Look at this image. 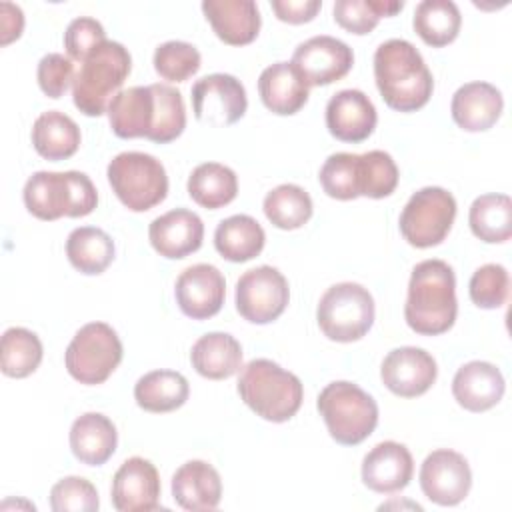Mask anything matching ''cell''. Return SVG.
<instances>
[{"mask_svg":"<svg viewBox=\"0 0 512 512\" xmlns=\"http://www.w3.org/2000/svg\"><path fill=\"white\" fill-rule=\"evenodd\" d=\"M374 78L382 100L398 112L420 110L434 90L432 72L422 54L402 38H390L376 48Z\"/></svg>","mask_w":512,"mask_h":512,"instance_id":"obj_1","label":"cell"},{"mask_svg":"<svg viewBox=\"0 0 512 512\" xmlns=\"http://www.w3.org/2000/svg\"><path fill=\"white\" fill-rule=\"evenodd\" d=\"M458 314L456 276L444 260H422L414 266L404 304L406 324L422 336L448 332Z\"/></svg>","mask_w":512,"mask_h":512,"instance_id":"obj_2","label":"cell"},{"mask_svg":"<svg viewBox=\"0 0 512 512\" xmlns=\"http://www.w3.org/2000/svg\"><path fill=\"white\" fill-rule=\"evenodd\" d=\"M238 394L256 416L268 422H286L300 410L304 388L296 374L268 358H256L242 368Z\"/></svg>","mask_w":512,"mask_h":512,"instance_id":"obj_3","label":"cell"},{"mask_svg":"<svg viewBox=\"0 0 512 512\" xmlns=\"http://www.w3.org/2000/svg\"><path fill=\"white\" fill-rule=\"evenodd\" d=\"M24 204L40 220L88 216L98 204L92 180L78 170L34 172L24 184Z\"/></svg>","mask_w":512,"mask_h":512,"instance_id":"obj_4","label":"cell"},{"mask_svg":"<svg viewBox=\"0 0 512 512\" xmlns=\"http://www.w3.org/2000/svg\"><path fill=\"white\" fill-rule=\"evenodd\" d=\"M132 70L130 52L114 40L92 50L72 82L74 106L86 116H102Z\"/></svg>","mask_w":512,"mask_h":512,"instance_id":"obj_5","label":"cell"},{"mask_svg":"<svg viewBox=\"0 0 512 512\" xmlns=\"http://www.w3.org/2000/svg\"><path fill=\"white\" fill-rule=\"evenodd\" d=\"M316 406L330 436L344 446L360 444L378 424L376 400L354 382H330L318 394Z\"/></svg>","mask_w":512,"mask_h":512,"instance_id":"obj_6","label":"cell"},{"mask_svg":"<svg viewBox=\"0 0 512 512\" xmlns=\"http://www.w3.org/2000/svg\"><path fill=\"white\" fill-rule=\"evenodd\" d=\"M106 174L116 198L132 212H146L168 194L166 170L152 154L120 152L110 160Z\"/></svg>","mask_w":512,"mask_h":512,"instance_id":"obj_7","label":"cell"},{"mask_svg":"<svg viewBox=\"0 0 512 512\" xmlns=\"http://www.w3.org/2000/svg\"><path fill=\"white\" fill-rule=\"evenodd\" d=\"M316 320L326 338L334 342H356L374 324V298L362 284H334L322 294Z\"/></svg>","mask_w":512,"mask_h":512,"instance_id":"obj_8","label":"cell"},{"mask_svg":"<svg viewBox=\"0 0 512 512\" xmlns=\"http://www.w3.org/2000/svg\"><path fill=\"white\" fill-rule=\"evenodd\" d=\"M122 342L106 322L84 324L70 340L64 362L68 374L80 384H102L122 362Z\"/></svg>","mask_w":512,"mask_h":512,"instance_id":"obj_9","label":"cell"},{"mask_svg":"<svg viewBox=\"0 0 512 512\" xmlns=\"http://www.w3.org/2000/svg\"><path fill=\"white\" fill-rule=\"evenodd\" d=\"M456 218L454 196L440 186L420 188L410 196L400 214V232L416 248L438 246Z\"/></svg>","mask_w":512,"mask_h":512,"instance_id":"obj_10","label":"cell"},{"mask_svg":"<svg viewBox=\"0 0 512 512\" xmlns=\"http://www.w3.org/2000/svg\"><path fill=\"white\" fill-rule=\"evenodd\" d=\"M288 300V280L274 266L250 268L236 282V310L252 324L274 322L286 310Z\"/></svg>","mask_w":512,"mask_h":512,"instance_id":"obj_11","label":"cell"},{"mask_svg":"<svg viewBox=\"0 0 512 512\" xmlns=\"http://www.w3.org/2000/svg\"><path fill=\"white\" fill-rule=\"evenodd\" d=\"M248 108L244 84L232 74H208L192 86V110L196 120L210 126H230Z\"/></svg>","mask_w":512,"mask_h":512,"instance_id":"obj_12","label":"cell"},{"mask_svg":"<svg viewBox=\"0 0 512 512\" xmlns=\"http://www.w3.org/2000/svg\"><path fill=\"white\" fill-rule=\"evenodd\" d=\"M472 486L468 460L448 448L430 452L420 466V488L438 506L460 504Z\"/></svg>","mask_w":512,"mask_h":512,"instance_id":"obj_13","label":"cell"},{"mask_svg":"<svg viewBox=\"0 0 512 512\" xmlns=\"http://www.w3.org/2000/svg\"><path fill=\"white\" fill-rule=\"evenodd\" d=\"M290 62L308 86H328L350 72L354 52L346 42L322 34L298 44Z\"/></svg>","mask_w":512,"mask_h":512,"instance_id":"obj_14","label":"cell"},{"mask_svg":"<svg viewBox=\"0 0 512 512\" xmlns=\"http://www.w3.org/2000/svg\"><path fill=\"white\" fill-rule=\"evenodd\" d=\"M438 376V366L432 354L416 346L394 348L386 354L380 366L384 386L402 398L422 396L432 388Z\"/></svg>","mask_w":512,"mask_h":512,"instance_id":"obj_15","label":"cell"},{"mask_svg":"<svg viewBox=\"0 0 512 512\" xmlns=\"http://www.w3.org/2000/svg\"><path fill=\"white\" fill-rule=\"evenodd\" d=\"M176 304L192 320L216 316L224 304L226 280L212 264H194L180 272L174 286Z\"/></svg>","mask_w":512,"mask_h":512,"instance_id":"obj_16","label":"cell"},{"mask_svg":"<svg viewBox=\"0 0 512 512\" xmlns=\"http://www.w3.org/2000/svg\"><path fill=\"white\" fill-rule=\"evenodd\" d=\"M112 504L118 512H150L160 506L156 466L140 456L122 462L112 478Z\"/></svg>","mask_w":512,"mask_h":512,"instance_id":"obj_17","label":"cell"},{"mask_svg":"<svg viewBox=\"0 0 512 512\" xmlns=\"http://www.w3.org/2000/svg\"><path fill=\"white\" fill-rule=\"evenodd\" d=\"M376 108L362 90H340L326 104V128L342 142H362L376 128Z\"/></svg>","mask_w":512,"mask_h":512,"instance_id":"obj_18","label":"cell"},{"mask_svg":"<svg viewBox=\"0 0 512 512\" xmlns=\"http://www.w3.org/2000/svg\"><path fill=\"white\" fill-rule=\"evenodd\" d=\"M148 238L160 256L178 260L202 246L204 224L196 212L174 208L150 222Z\"/></svg>","mask_w":512,"mask_h":512,"instance_id":"obj_19","label":"cell"},{"mask_svg":"<svg viewBox=\"0 0 512 512\" xmlns=\"http://www.w3.org/2000/svg\"><path fill=\"white\" fill-rule=\"evenodd\" d=\"M412 474L414 460L410 450L394 440L376 444L362 460V482L378 494L404 490Z\"/></svg>","mask_w":512,"mask_h":512,"instance_id":"obj_20","label":"cell"},{"mask_svg":"<svg viewBox=\"0 0 512 512\" xmlns=\"http://www.w3.org/2000/svg\"><path fill=\"white\" fill-rule=\"evenodd\" d=\"M504 388L502 372L484 360H472L460 366L452 380V394L468 412H486L494 408L502 400Z\"/></svg>","mask_w":512,"mask_h":512,"instance_id":"obj_21","label":"cell"},{"mask_svg":"<svg viewBox=\"0 0 512 512\" xmlns=\"http://www.w3.org/2000/svg\"><path fill=\"white\" fill-rule=\"evenodd\" d=\"M106 112L110 128L118 138H148L156 122V96L152 84L120 90Z\"/></svg>","mask_w":512,"mask_h":512,"instance_id":"obj_22","label":"cell"},{"mask_svg":"<svg viewBox=\"0 0 512 512\" xmlns=\"http://www.w3.org/2000/svg\"><path fill=\"white\" fill-rule=\"evenodd\" d=\"M504 108L502 94L490 82L462 84L450 102L454 122L466 132H484L492 128Z\"/></svg>","mask_w":512,"mask_h":512,"instance_id":"obj_23","label":"cell"},{"mask_svg":"<svg viewBox=\"0 0 512 512\" xmlns=\"http://www.w3.org/2000/svg\"><path fill=\"white\" fill-rule=\"evenodd\" d=\"M174 502L190 512L214 510L222 498V480L218 470L204 460L182 464L172 476Z\"/></svg>","mask_w":512,"mask_h":512,"instance_id":"obj_24","label":"cell"},{"mask_svg":"<svg viewBox=\"0 0 512 512\" xmlns=\"http://www.w3.org/2000/svg\"><path fill=\"white\" fill-rule=\"evenodd\" d=\"M202 12L214 34L230 44H250L260 32V12L252 0H204Z\"/></svg>","mask_w":512,"mask_h":512,"instance_id":"obj_25","label":"cell"},{"mask_svg":"<svg viewBox=\"0 0 512 512\" xmlns=\"http://www.w3.org/2000/svg\"><path fill=\"white\" fill-rule=\"evenodd\" d=\"M308 84L292 62H276L262 70L258 92L264 106L280 116L296 114L308 102Z\"/></svg>","mask_w":512,"mask_h":512,"instance_id":"obj_26","label":"cell"},{"mask_svg":"<svg viewBox=\"0 0 512 512\" xmlns=\"http://www.w3.org/2000/svg\"><path fill=\"white\" fill-rule=\"evenodd\" d=\"M118 432L114 422L100 412H86L72 422L70 450L88 466H102L116 450Z\"/></svg>","mask_w":512,"mask_h":512,"instance_id":"obj_27","label":"cell"},{"mask_svg":"<svg viewBox=\"0 0 512 512\" xmlns=\"http://www.w3.org/2000/svg\"><path fill=\"white\" fill-rule=\"evenodd\" d=\"M190 362L200 376L224 380L242 368V346L232 334L208 332L194 342Z\"/></svg>","mask_w":512,"mask_h":512,"instance_id":"obj_28","label":"cell"},{"mask_svg":"<svg viewBox=\"0 0 512 512\" xmlns=\"http://www.w3.org/2000/svg\"><path fill=\"white\" fill-rule=\"evenodd\" d=\"M32 146L46 160H66L80 148V128L64 112L48 110L32 126Z\"/></svg>","mask_w":512,"mask_h":512,"instance_id":"obj_29","label":"cell"},{"mask_svg":"<svg viewBox=\"0 0 512 512\" xmlns=\"http://www.w3.org/2000/svg\"><path fill=\"white\" fill-rule=\"evenodd\" d=\"M266 242L264 228L248 214H234L222 220L214 232L218 254L230 262H248L256 258Z\"/></svg>","mask_w":512,"mask_h":512,"instance_id":"obj_30","label":"cell"},{"mask_svg":"<svg viewBox=\"0 0 512 512\" xmlns=\"http://www.w3.org/2000/svg\"><path fill=\"white\" fill-rule=\"evenodd\" d=\"M190 394L188 380L176 370H152L138 378L134 400L146 412H172L180 408Z\"/></svg>","mask_w":512,"mask_h":512,"instance_id":"obj_31","label":"cell"},{"mask_svg":"<svg viewBox=\"0 0 512 512\" xmlns=\"http://www.w3.org/2000/svg\"><path fill=\"white\" fill-rule=\"evenodd\" d=\"M186 188L198 206L218 210L236 198L238 178L232 168L220 162H204L192 170Z\"/></svg>","mask_w":512,"mask_h":512,"instance_id":"obj_32","label":"cell"},{"mask_svg":"<svg viewBox=\"0 0 512 512\" xmlns=\"http://www.w3.org/2000/svg\"><path fill=\"white\" fill-rule=\"evenodd\" d=\"M66 256L78 272L96 276L112 264L114 242L96 226H80L74 228L66 238Z\"/></svg>","mask_w":512,"mask_h":512,"instance_id":"obj_33","label":"cell"},{"mask_svg":"<svg viewBox=\"0 0 512 512\" xmlns=\"http://www.w3.org/2000/svg\"><path fill=\"white\" fill-rule=\"evenodd\" d=\"M468 224L476 238L488 244L506 242L512 236V200L506 194H482L468 212Z\"/></svg>","mask_w":512,"mask_h":512,"instance_id":"obj_34","label":"cell"},{"mask_svg":"<svg viewBox=\"0 0 512 512\" xmlns=\"http://www.w3.org/2000/svg\"><path fill=\"white\" fill-rule=\"evenodd\" d=\"M462 16L452 0H422L412 18L416 34L434 48H442L456 40Z\"/></svg>","mask_w":512,"mask_h":512,"instance_id":"obj_35","label":"cell"},{"mask_svg":"<svg viewBox=\"0 0 512 512\" xmlns=\"http://www.w3.org/2000/svg\"><path fill=\"white\" fill-rule=\"evenodd\" d=\"M42 342L40 338L22 326H12L2 334L0 344V368L4 376L26 378L42 362Z\"/></svg>","mask_w":512,"mask_h":512,"instance_id":"obj_36","label":"cell"},{"mask_svg":"<svg viewBox=\"0 0 512 512\" xmlns=\"http://www.w3.org/2000/svg\"><path fill=\"white\" fill-rule=\"evenodd\" d=\"M264 214L280 230H296L312 216V198L298 184H280L264 196Z\"/></svg>","mask_w":512,"mask_h":512,"instance_id":"obj_37","label":"cell"},{"mask_svg":"<svg viewBox=\"0 0 512 512\" xmlns=\"http://www.w3.org/2000/svg\"><path fill=\"white\" fill-rule=\"evenodd\" d=\"M404 8L398 0H336L334 20L350 34H368L382 16H394Z\"/></svg>","mask_w":512,"mask_h":512,"instance_id":"obj_38","label":"cell"},{"mask_svg":"<svg viewBox=\"0 0 512 512\" xmlns=\"http://www.w3.org/2000/svg\"><path fill=\"white\" fill-rule=\"evenodd\" d=\"M398 166L384 150H370L358 154V182L360 196L386 198L398 186Z\"/></svg>","mask_w":512,"mask_h":512,"instance_id":"obj_39","label":"cell"},{"mask_svg":"<svg viewBox=\"0 0 512 512\" xmlns=\"http://www.w3.org/2000/svg\"><path fill=\"white\" fill-rule=\"evenodd\" d=\"M156 96V122L148 140L166 144L176 140L186 128V108L180 90L170 84H152Z\"/></svg>","mask_w":512,"mask_h":512,"instance_id":"obj_40","label":"cell"},{"mask_svg":"<svg viewBox=\"0 0 512 512\" xmlns=\"http://www.w3.org/2000/svg\"><path fill=\"white\" fill-rule=\"evenodd\" d=\"M318 180L322 190L336 200H354L360 196L358 182V154L336 152L326 158Z\"/></svg>","mask_w":512,"mask_h":512,"instance_id":"obj_41","label":"cell"},{"mask_svg":"<svg viewBox=\"0 0 512 512\" xmlns=\"http://www.w3.org/2000/svg\"><path fill=\"white\" fill-rule=\"evenodd\" d=\"M154 70L170 82H184L200 70V52L190 42L168 40L154 50Z\"/></svg>","mask_w":512,"mask_h":512,"instance_id":"obj_42","label":"cell"},{"mask_svg":"<svg viewBox=\"0 0 512 512\" xmlns=\"http://www.w3.org/2000/svg\"><path fill=\"white\" fill-rule=\"evenodd\" d=\"M510 278L508 270L502 264H484L480 266L468 284L470 300L484 310L500 308L508 298Z\"/></svg>","mask_w":512,"mask_h":512,"instance_id":"obj_43","label":"cell"},{"mask_svg":"<svg viewBox=\"0 0 512 512\" xmlns=\"http://www.w3.org/2000/svg\"><path fill=\"white\" fill-rule=\"evenodd\" d=\"M54 512H94L100 506L96 486L82 476H66L50 490Z\"/></svg>","mask_w":512,"mask_h":512,"instance_id":"obj_44","label":"cell"},{"mask_svg":"<svg viewBox=\"0 0 512 512\" xmlns=\"http://www.w3.org/2000/svg\"><path fill=\"white\" fill-rule=\"evenodd\" d=\"M102 42H106L104 26L90 16L74 18L64 32V48L68 58L76 62H84V58Z\"/></svg>","mask_w":512,"mask_h":512,"instance_id":"obj_45","label":"cell"},{"mask_svg":"<svg viewBox=\"0 0 512 512\" xmlns=\"http://www.w3.org/2000/svg\"><path fill=\"white\" fill-rule=\"evenodd\" d=\"M38 86L48 98H60L70 82H74V66L72 60L64 54L50 52L40 58L36 70Z\"/></svg>","mask_w":512,"mask_h":512,"instance_id":"obj_46","label":"cell"},{"mask_svg":"<svg viewBox=\"0 0 512 512\" xmlns=\"http://www.w3.org/2000/svg\"><path fill=\"white\" fill-rule=\"evenodd\" d=\"M270 4L278 20L288 24L310 22L322 8L320 0H272Z\"/></svg>","mask_w":512,"mask_h":512,"instance_id":"obj_47","label":"cell"},{"mask_svg":"<svg viewBox=\"0 0 512 512\" xmlns=\"http://www.w3.org/2000/svg\"><path fill=\"white\" fill-rule=\"evenodd\" d=\"M24 30V14L22 8L12 2L0 4V44L6 46L12 40L20 38Z\"/></svg>","mask_w":512,"mask_h":512,"instance_id":"obj_48","label":"cell"}]
</instances>
